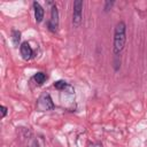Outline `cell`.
Returning <instances> with one entry per match:
<instances>
[{"mask_svg":"<svg viewBox=\"0 0 147 147\" xmlns=\"http://www.w3.org/2000/svg\"><path fill=\"white\" fill-rule=\"evenodd\" d=\"M29 147H39V144H38V141L37 140H32V142L30 144V146Z\"/></svg>","mask_w":147,"mask_h":147,"instance_id":"12","label":"cell"},{"mask_svg":"<svg viewBox=\"0 0 147 147\" xmlns=\"http://www.w3.org/2000/svg\"><path fill=\"white\" fill-rule=\"evenodd\" d=\"M83 21V1L76 0L74 2V11H72V24L75 28H79Z\"/></svg>","mask_w":147,"mask_h":147,"instance_id":"2","label":"cell"},{"mask_svg":"<svg viewBox=\"0 0 147 147\" xmlns=\"http://www.w3.org/2000/svg\"><path fill=\"white\" fill-rule=\"evenodd\" d=\"M33 9H34V18H36V22L40 23L44 18V8L40 6L39 2L34 1L33 2Z\"/></svg>","mask_w":147,"mask_h":147,"instance_id":"6","label":"cell"},{"mask_svg":"<svg viewBox=\"0 0 147 147\" xmlns=\"http://www.w3.org/2000/svg\"><path fill=\"white\" fill-rule=\"evenodd\" d=\"M59 28V11L55 6V3L51 8V18L48 21V29L53 32H55Z\"/></svg>","mask_w":147,"mask_h":147,"instance_id":"3","label":"cell"},{"mask_svg":"<svg viewBox=\"0 0 147 147\" xmlns=\"http://www.w3.org/2000/svg\"><path fill=\"white\" fill-rule=\"evenodd\" d=\"M11 38H13L14 45H18L20 39H21V32L17 31V30H13V31H11Z\"/></svg>","mask_w":147,"mask_h":147,"instance_id":"8","label":"cell"},{"mask_svg":"<svg viewBox=\"0 0 147 147\" xmlns=\"http://www.w3.org/2000/svg\"><path fill=\"white\" fill-rule=\"evenodd\" d=\"M6 114H7V107L1 106V117H5Z\"/></svg>","mask_w":147,"mask_h":147,"instance_id":"11","label":"cell"},{"mask_svg":"<svg viewBox=\"0 0 147 147\" xmlns=\"http://www.w3.org/2000/svg\"><path fill=\"white\" fill-rule=\"evenodd\" d=\"M39 107L42 110H51L54 108V103L52 101V98L49 94H44L40 99H39Z\"/></svg>","mask_w":147,"mask_h":147,"instance_id":"4","label":"cell"},{"mask_svg":"<svg viewBox=\"0 0 147 147\" xmlns=\"http://www.w3.org/2000/svg\"><path fill=\"white\" fill-rule=\"evenodd\" d=\"M20 52H21V55H22V57L24 60L31 59V56L33 54V51H32V48H31V46H30V44L28 41L22 42V45L20 46Z\"/></svg>","mask_w":147,"mask_h":147,"instance_id":"5","label":"cell"},{"mask_svg":"<svg viewBox=\"0 0 147 147\" xmlns=\"http://www.w3.org/2000/svg\"><path fill=\"white\" fill-rule=\"evenodd\" d=\"M33 79L36 80V83H37V84L41 85V84L46 80V76H45V74H44V72H37V74L33 76Z\"/></svg>","mask_w":147,"mask_h":147,"instance_id":"7","label":"cell"},{"mask_svg":"<svg viewBox=\"0 0 147 147\" xmlns=\"http://www.w3.org/2000/svg\"><path fill=\"white\" fill-rule=\"evenodd\" d=\"M67 86H68V84L64 80H57V82L54 83V87L57 88V90H64Z\"/></svg>","mask_w":147,"mask_h":147,"instance_id":"9","label":"cell"},{"mask_svg":"<svg viewBox=\"0 0 147 147\" xmlns=\"http://www.w3.org/2000/svg\"><path fill=\"white\" fill-rule=\"evenodd\" d=\"M125 41H126V25L123 21H119L116 26H115V31H114V53L115 55L119 54L124 46H125Z\"/></svg>","mask_w":147,"mask_h":147,"instance_id":"1","label":"cell"},{"mask_svg":"<svg viewBox=\"0 0 147 147\" xmlns=\"http://www.w3.org/2000/svg\"><path fill=\"white\" fill-rule=\"evenodd\" d=\"M113 5H114V1H107L106 5H105V10H106V11L109 10V7H111Z\"/></svg>","mask_w":147,"mask_h":147,"instance_id":"10","label":"cell"}]
</instances>
